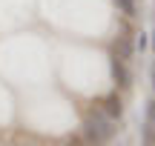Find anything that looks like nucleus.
Returning a JSON list of instances; mask_svg holds the SVG:
<instances>
[{"label":"nucleus","mask_w":155,"mask_h":146,"mask_svg":"<svg viewBox=\"0 0 155 146\" xmlns=\"http://www.w3.org/2000/svg\"><path fill=\"white\" fill-rule=\"evenodd\" d=\"M115 132H118L115 129V120L106 118V115L92 103V109L86 112V118H83V123H81L83 141H86L89 146H109L112 138H115Z\"/></svg>","instance_id":"f257e3e1"},{"label":"nucleus","mask_w":155,"mask_h":146,"mask_svg":"<svg viewBox=\"0 0 155 146\" xmlns=\"http://www.w3.org/2000/svg\"><path fill=\"white\" fill-rule=\"evenodd\" d=\"M129 23L132 20L124 17V26H121V32H118L115 43H112V57H118V60H124V63H129L132 55H135V32H132Z\"/></svg>","instance_id":"f03ea898"},{"label":"nucleus","mask_w":155,"mask_h":146,"mask_svg":"<svg viewBox=\"0 0 155 146\" xmlns=\"http://www.w3.org/2000/svg\"><path fill=\"white\" fill-rule=\"evenodd\" d=\"M109 69H112V80H115L118 92H129L132 89V69H129V63L118 60V57L109 55Z\"/></svg>","instance_id":"7ed1b4c3"},{"label":"nucleus","mask_w":155,"mask_h":146,"mask_svg":"<svg viewBox=\"0 0 155 146\" xmlns=\"http://www.w3.org/2000/svg\"><path fill=\"white\" fill-rule=\"evenodd\" d=\"M95 106H98L106 118H112L115 123H121V120H124V100H121V95H118V89L109 92L106 97H101V100H95Z\"/></svg>","instance_id":"20e7f679"},{"label":"nucleus","mask_w":155,"mask_h":146,"mask_svg":"<svg viewBox=\"0 0 155 146\" xmlns=\"http://www.w3.org/2000/svg\"><path fill=\"white\" fill-rule=\"evenodd\" d=\"M115 6H118V11H121L127 20H135V17H138V3H135V0H115Z\"/></svg>","instance_id":"39448f33"},{"label":"nucleus","mask_w":155,"mask_h":146,"mask_svg":"<svg viewBox=\"0 0 155 146\" xmlns=\"http://www.w3.org/2000/svg\"><path fill=\"white\" fill-rule=\"evenodd\" d=\"M141 143L144 146H155V126L147 120L144 123V129H141Z\"/></svg>","instance_id":"423d86ee"},{"label":"nucleus","mask_w":155,"mask_h":146,"mask_svg":"<svg viewBox=\"0 0 155 146\" xmlns=\"http://www.w3.org/2000/svg\"><path fill=\"white\" fill-rule=\"evenodd\" d=\"M66 146H89V143L83 141V135H81V132H72V135L66 138Z\"/></svg>","instance_id":"0eeeda50"},{"label":"nucleus","mask_w":155,"mask_h":146,"mask_svg":"<svg viewBox=\"0 0 155 146\" xmlns=\"http://www.w3.org/2000/svg\"><path fill=\"white\" fill-rule=\"evenodd\" d=\"M147 46H150V34H144V32H141V34H135V49H138V52H144Z\"/></svg>","instance_id":"6e6552de"},{"label":"nucleus","mask_w":155,"mask_h":146,"mask_svg":"<svg viewBox=\"0 0 155 146\" xmlns=\"http://www.w3.org/2000/svg\"><path fill=\"white\" fill-rule=\"evenodd\" d=\"M147 120L155 126V97H150V100H147Z\"/></svg>","instance_id":"1a4fd4ad"},{"label":"nucleus","mask_w":155,"mask_h":146,"mask_svg":"<svg viewBox=\"0 0 155 146\" xmlns=\"http://www.w3.org/2000/svg\"><path fill=\"white\" fill-rule=\"evenodd\" d=\"M152 89H155V63H152Z\"/></svg>","instance_id":"9d476101"},{"label":"nucleus","mask_w":155,"mask_h":146,"mask_svg":"<svg viewBox=\"0 0 155 146\" xmlns=\"http://www.w3.org/2000/svg\"><path fill=\"white\" fill-rule=\"evenodd\" d=\"M150 43H152V52H155V32H152V37H150Z\"/></svg>","instance_id":"9b49d317"}]
</instances>
